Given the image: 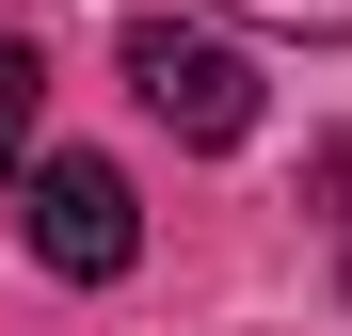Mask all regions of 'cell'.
Returning <instances> with one entry per match:
<instances>
[{
    "mask_svg": "<svg viewBox=\"0 0 352 336\" xmlns=\"http://www.w3.org/2000/svg\"><path fill=\"white\" fill-rule=\"evenodd\" d=\"M32 256L65 272V289H112V272L144 256V208H129V177H112L96 144H48L32 160Z\"/></svg>",
    "mask_w": 352,
    "mask_h": 336,
    "instance_id": "cell-1",
    "label": "cell"
},
{
    "mask_svg": "<svg viewBox=\"0 0 352 336\" xmlns=\"http://www.w3.org/2000/svg\"><path fill=\"white\" fill-rule=\"evenodd\" d=\"M129 96L160 112L176 144H241V128H256V65H241L224 32H192V16H144V32H129Z\"/></svg>",
    "mask_w": 352,
    "mask_h": 336,
    "instance_id": "cell-2",
    "label": "cell"
},
{
    "mask_svg": "<svg viewBox=\"0 0 352 336\" xmlns=\"http://www.w3.org/2000/svg\"><path fill=\"white\" fill-rule=\"evenodd\" d=\"M32 112H48V65L0 32V192H16V160H32Z\"/></svg>",
    "mask_w": 352,
    "mask_h": 336,
    "instance_id": "cell-3",
    "label": "cell"
},
{
    "mask_svg": "<svg viewBox=\"0 0 352 336\" xmlns=\"http://www.w3.org/2000/svg\"><path fill=\"white\" fill-rule=\"evenodd\" d=\"M208 16H256V32H352V0H208Z\"/></svg>",
    "mask_w": 352,
    "mask_h": 336,
    "instance_id": "cell-4",
    "label": "cell"
}]
</instances>
